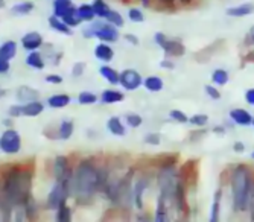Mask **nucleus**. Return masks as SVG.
Wrapping results in <instances>:
<instances>
[{
    "label": "nucleus",
    "instance_id": "obj_24",
    "mask_svg": "<svg viewBox=\"0 0 254 222\" xmlns=\"http://www.w3.org/2000/svg\"><path fill=\"white\" fill-rule=\"evenodd\" d=\"M168 210H169V204L158 195V198H157V204H155L154 221H155V222H166V221H169V213H168Z\"/></svg>",
    "mask_w": 254,
    "mask_h": 222
},
{
    "label": "nucleus",
    "instance_id": "obj_51",
    "mask_svg": "<svg viewBox=\"0 0 254 222\" xmlns=\"http://www.w3.org/2000/svg\"><path fill=\"white\" fill-rule=\"evenodd\" d=\"M9 69H11V64H9V61L0 56V75H2V73H6V72H9Z\"/></svg>",
    "mask_w": 254,
    "mask_h": 222
},
{
    "label": "nucleus",
    "instance_id": "obj_5",
    "mask_svg": "<svg viewBox=\"0 0 254 222\" xmlns=\"http://www.w3.org/2000/svg\"><path fill=\"white\" fill-rule=\"evenodd\" d=\"M82 37L90 40V38H98L99 41H104V43H118L119 38H121V34H119V28L111 25L110 21L107 20H93L90 21V23L82 28Z\"/></svg>",
    "mask_w": 254,
    "mask_h": 222
},
{
    "label": "nucleus",
    "instance_id": "obj_57",
    "mask_svg": "<svg viewBox=\"0 0 254 222\" xmlns=\"http://www.w3.org/2000/svg\"><path fill=\"white\" fill-rule=\"evenodd\" d=\"M5 8V0H0V9Z\"/></svg>",
    "mask_w": 254,
    "mask_h": 222
},
{
    "label": "nucleus",
    "instance_id": "obj_14",
    "mask_svg": "<svg viewBox=\"0 0 254 222\" xmlns=\"http://www.w3.org/2000/svg\"><path fill=\"white\" fill-rule=\"evenodd\" d=\"M254 12V3L253 2H245V3H239L235 6H230L227 8L225 14L232 18H244L248 17Z\"/></svg>",
    "mask_w": 254,
    "mask_h": 222
},
{
    "label": "nucleus",
    "instance_id": "obj_21",
    "mask_svg": "<svg viewBox=\"0 0 254 222\" xmlns=\"http://www.w3.org/2000/svg\"><path fill=\"white\" fill-rule=\"evenodd\" d=\"M40 93L37 90H34L32 87H28V85H20L17 90H15V98L20 104H26V102H31V101H35L38 99Z\"/></svg>",
    "mask_w": 254,
    "mask_h": 222
},
{
    "label": "nucleus",
    "instance_id": "obj_15",
    "mask_svg": "<svg viewBox=\"0 0 254 222\" xmlns=\"http://www.w3.org/2000/svg\"><path fill=\"white\" fill-rule=\"evenodd\" d=\"M107 129L114 137H125L127 136V123L118 116H111L107 120Z\"/></svg>",
    "mask_w": 254,
    "mask_h": 222
},
{
    "label": "nucleus",
    "instance_id": "obj_56",
    "mask_svg": "<svg viewBox=\"0 0 254 222\" xmlns=\"http://www.w3.org/2000/svg\"><path fill=\"white\" fill-rule=\"evenodd\" d=\"M192 2H193V0H180L181 5H190Z\"/></svg>",
    "mask_w": 254,
    "mask_h": 222
},
{
    "label": "nucleus",
    "instance_id": "obj_28",
    "mask_svg": "<svg viewBox=\"0 0 254 222\" xmlns=\"http://www.w3.org/2000/svg\"><path fill=\"white\" fill-rule=\"evenodd\" d=\"M34 9H35V5L31 2V0H25V2L14 3L11 6V14L15 17H25V15L31 14Z\"/></svg>",
    "mask_w": 254,
    "mask_h": 222
},
{
    "label": "nucleus",
    "instance_id": "obj_42",
    "mask_svg": "<svg viewBox=\"0 0 254 222\" xmlns=\"http://www.w3.org/2000/svg\"><path fill=\"white\" fill-rule=\"evenodd\" d=\"M189 123L196 126V128H204L209 125V116L207 114H202V113H198V114H193L192 117H189Z\"/></svg>",
    "mask_w": 254,
    "mask_h": 222
},
{
    "label": "nucleus",
    "instance_id": "obj_59",
    "mask_svg": "<svg viewBox=\"0 0 254 222\" xmlns=\"http://www.w3.org/2000/svg\"><path fill=\"white\" fill-rule=\"evenodd\" d=\"M251 159H253V160H254V151H253V152H251Z\"/></svg>",
    "mask_w": 254,
    "mask_h": 222
},
{
    "label": "nucleus",
    "instance_id": "obj_52",
    "mask_svg": "<svg viewBox=\"0 0 254 222\" xmlns=\"http://www.w3.org/2000/svg\"><path fill=\"white\" fill-rule=\"evenodd\" d=\"M245 102L251 107H254V87L253 88H248L245 92Z\"/></svg>",
    "mask_w": 254,
    "mask_h": 222
},
{
    "label": "nucleus",
    "instance_id": "obj_46",
    "mask_svg": "<svg viewBox=\"0 0 254 222\" xmlns=\"http://www.w3.org/2000/svg\"><path fill=\"white\" fill-rule=\"evenodd\" d=\"M85 62H75L73 64V67H72V75L75 76V78H79V76H82L84 75V72H85Z\"/></svg>",
    "mask_w": 254,
    "mask_h": 222
},
{
    "label": "nucleus",
    "instance_id": "obj_53",
    "mask_svg": "<svg viewBox=\"0 0 254 222\" xmlns=\"http://www.w3.org/2000/svg\"><path fill=\"white\" fill-rule=\"evenodd\" d=\"M245 149H247V148H245V143H244V142H239V140H238V142L233 143V151H235L236 154H244Z\"/></svg>",
    "mask_w": 254,
    "mask_h": 222
},
{
    "label": "nucleus",
    "instance_id": "obj_7",
    "mask_svg": "<svg viewBox=\"0 0 254 222\" xmlns=\"http://www.w3.org/2000/svg\"><path fill=\"white\" fill-rule=\"evenodd\" d=\"M154 41H155L157 46L165 52L166 56L178 58V56H183L184 54H186V48H184V44L180 40L169 38L163 32H157L154 35Z\"/></svg>",
    "mask_w": 254,
    "mask_h": 222
},
{
    "label": "nucleus",
    "instance_id": "obj_9",
    "mask_svg": "<svg viewBox=\"0 0 254 222\" xmlns=\"http://www.w3.org/2000/svg\"><path fill=\"white\" fill-rule=\"evenodd\" d=\"M52 173L55 181H64L72 183L73 181V167L70 165V159L65 155H57L54 165H52Z\"/></svg>",
    "mask_w": 254,
    "mask_h": 222
},
{
    "label": "nucleus",
    "instance_id": "obj_35",
    "mask_svg": "<svg viewBox=\"0 0 254 222\" xmlns=\"http://www.w3.org/2000/svg\"><path fill=\"white\" fill-rule=\"evenodd\" d=\"M91 6H93V9H95V12H96V15H98V18H102V20H105L107 15H108L110 11H111L110 5L105 2V0H93V2H91Z\"/></svg>",
    "mask_w": 254,
    "mask_h": 222
},
{
    "label": "nucleus",
    "instance_id": "obj_41",
    "mask_svg": "<svg viewBox=\"0 0 254 222\" xmlns=\"http://www.w3.org/2000/svg\"><path fill=\"white\" fill-rule=\"evenodd\" d=\"M169 119L177 123H189V116L184 113L183 110H178V108H174L169 111Z\"/></svg>",
    "mask_w": 254,
    "mask_h": 222
},
{
    "label": "nucleus",
    "instance_id": "obj_54",
    "mask_svg": "<svg viewBox=\"0 0 254 222\" xmlns=\"http://www.w3.org/2000/svg\"><path fill=\"white\" fill-rule=\"evenodd\" d=\"M213 132H216V134H225V128H222V126H215L213 128Z\"/></svg>",
    "mask_w": 254,
    "mask_h": 222
},
{
    "label": "nucleus",
    "instance_id": "obj_27",
    "mask_svg": "<svg viewBox=\"0 0 254 222\" xmlns=\"http://www.w3.org/2000/svg\"><path fill=\"white\" fill-rule=\"evenodd\" d=\"M14 207L6 201L5 193H3V186L0 183V221H9L12 218Z\"/></svg>",
    "mask_w": 254,
    "mask_h": 222
},
{
    "label": "nucleus",
    "instance_id": "obj_45",
    "mask_svg": "<svg viewBox=\"0 0 254 222\" xmlns=\"http://www.w3.org/2000/svg\"><path fill=\"white\" fill-rule=\"evenodd\" d=\"M143 142L149 146H158L161 143V136L158 132H148V134L143 137Z\"/></svg>",
    "mask_w": 254,
    "mask_h": 222
},
{
    "label": "nucleus",
    "instance_id": "obj_11",
    "mask_svg": "<svg viewBox=\"0 0 254 222\" xmlns=\"http://www.w3.org/2000/svg\"><path fill=\"white\" fill-rule=\"evenodd\" d=\"M143 76L140 72L135 69H125L121 72V82L119 85L124 88L125 92H135L143 85Z\"/></svg>",
    "mask_w": 254,
    "mask_h": 222
},
{
    "label": "nucleus",
    "instance_id": "obj_10",
    "mask_svg": "<svg viewBox=\"0 0 254 222\" xmlns=\"http://www.w3.org/2000/svg\"><path fill=\"white\" fill-rule=\"evenodd\" d=\"M151 186V176L146 173H142L134 178L132 183V196H134V207L142 212L145 209V193Z\"/></svg>",
    "mask_w": 254,
    "mask_h": 222
},
{
    "label": "nucleus",
    "instance_id": "obj_16",
    "mask_svg": "<svg viewBox=\"0 0 254 222\" xmlns=\"http://www.w3.org/2000/svg\"><path fill=\"white\" fill-rule=\"evenodd\" d=\"M20 105H21V117H38L44 111V104L40 102L38 99Z\"/></svg>",
    "mask_w": 254,
    "mask_h": 222
},
{
    "label": "nucleus",
    "instance_id": "obj_48",
    "mask_svg": "<svg viewBox=\"0 0 254 222\" xmlns=\"http://www.w3.org/2000/svg\"><path fill=\"white\" fill-rule=\"evenodd\" d=\"M46 82L52 84V85H60L63 82V76L58 75V73H51V75L46 76Z\"/></svg>",
    "mask_w": 254,
    "mask_h": 222
},
{
    "label": "nucleus",
    "instance_id": "obj_38",
    "mask_svg": "<svg viewBox=\"0 0 254 222\" xmlns=\"http://www.w3.org/2000/svg\"><path fill=\"white\" fill-rule=\"evenodd\" d=\"M96 102H99V96H96L91 92H81L78 95V104L79 105H95Z\"/></svg>",
    "mask_w": 254,
    "mask_h": 222
},
{
    "label": "nucleus",
    "instance_id": "obj_50",
    "mask_svg": "<svg viewBox=\"0 0 254 222\" xmlns=\"http://www.w3.org/2000/svg\"><path fill=\"white\" fill-rule=\"evenodd\" d=\"M124 38L127 40L128 44H132V46H138V44H140V40H138V37L134 34H125Z\"/></svg>",
    "mask_w": 254,
    "mask_h": 222
},
{
    "label": "nucleus",
    "instance_id": "obj_1",
    "mask_svg": "<svg viewBox=\"0 0 254 222\" xmlns=\"http://www.w3.org/2000/svg\"><path fill=\"white\" fill-rule=\"evenodd\" d=\"M110 178V170L101 167L93 159H84L73 167L72 198L78 204H88L93 201L98 192H101Z\"/></svg>",
    "mask_w": 254,
    "mask_h": 222
},
{
    "label": "nucleus",
    "instance_id": "obj_29",
    "mask_svg": "<svg viewBox=\"0 0 254 222\" xmlns=\"http://www.w3.org/2000/svg\"><path fill=\"white\" fill-rule=\"evenodd\" d=\"M221 201H222V189H218L213 195V203L210 207V222H218L221 215Z\"/></svg>",
    "mask_w": 254,
    "mask_h": 222
},
{
    "label": "nucleus",
    "instance_id": "obj_18",
    "mask_svg": "<svg viewBox=\"0 0 254 222\" xmlns=\"http://www.w3.org/2000/svg\"><path fill=\"white\" fill-rule=\"evenodd\" d=\"M99 75L110 85H119V82H121V72H118L116 69H113L111 65H108L105 62L99 67Z\"/></svg>",
    "mask_w": 254,
    "mask_h": 222
},
{
    "label": "nucleus",
    "instance_id": "obj_19",
    "mask_svg": "<svg viewBox=\"0 0 254 222\" xmlns=\"http://www.w3.org/2000/svg\"><path fill=\"white\" fill-rule=\"evenodd\" d=\"M48 21H49V26H51L52 31H55L58 34H63V35H67V37L73 35V28L68 26L61 17H57V15L52 14Z\"/></svg>",
    "mask_w": 254,
    "mask_h": 222
},
{
    "label": "nucleus",
    "instance_id": "obj_2",
    "mask_svg": "<svg viewBox=\"0 0 254 222\" xmlns=\"http://www.w3.org/2000/svg\"><path fill=\"white\" fill-rule=\"evenodd\" d=\"M32 183H34V170L26 165L11 166L2 180L3 193L6 201L15 209L23 207L28 199L32 196Z\"/></svg>",
    "mask_w": 254,
    "mask_h": 222
},
{
    "label": "nucleus",
    "instance_id": "obj_47",
    "mask_svg": "<svg viewBox=\"0 0 254 222\" xmlns=\"http://www.w3.org/2000/svg\"><path fill=\"white\" fill-rule=\"evenodd\" d=\"M8 116L11 119H17V117H21V105L20 102L18 104H14L8 108Z\"/></svg>",
    "mask_w": 254,
    "mask_h": 222
},
{
    "label": "nucleus",
    "instance_id": "obj_58",
    "mask_svg": "<svg viewBox=\"0 0 254 222\" xmlns=\"http://www.w3.org/2000/svg\"><path fill=\"white\" fill-rule=\"evenodd\" d=\"M251 44H254V31L251 32Z\"/></svg>",
    "mask_w": 254,
    "mask_h": 222
},
{
    "label": "nucleus",
    "instance_id": "obj_55",
    "mask_svg": "<svg viewBox=\"0 0 254 222\" xmlns=\"http://www.w3.org/2000/svg\"><path fill=\"white\" fill-rule=\"evenodd\" d=\"M5 96H6V90H5V88L0 87V99H3Z\"/></svg>",
    "mask_w": 254,
    "mask_h": 222
},
{
    "label": "nucleus",
    "instance_id": "obj_60",
    "mask_svg": "<svg viewBox=\"0 0 254 222\" xmlns=\"http://www.w3.org/2000/svg\"><path fill=\"white\" fill-rule=\"evenodd\" d=\"M251 126L254 128V117H253V123H251Z\"/></svg>",
    "mask_w": 254,
    "mask_h": 222
},
{
    "label": "nucleus",
    "instance_id": "obj_32",
    "mask_svg": "<svg viewBox=\"0 0 254 222\" xmlns=\"http://www.w3.org/2000/svg\"><path fill=\"white\" fill-rule=\"evenodd\" d=\"M73 6H75L73 5V0H54L52 11H54V15L63 17L68 9H72Z\"/></svg>",
    "mask_w": 254,
    "mask_h": 222
},
{
    "label": "nucleus",
    "instance_id": "obj_49",
    "mask_svg": "<svg viewBox=\"0 0 254 222\" xmlns=\"http://www.w3.org/2000/svg\"><path fill=\"white\" fill-rule=\"evenodd\" d=\"M160 67H161V69H165V70H174V69H175V64H174V61H171L169 56H168V58H165V59H161V61H160Z\"/></svg>",
    "mask_w": 254,
    "mask_h": 222
},
{
    "label": "nucleus",
    "instance_id": "obj_44",
    "mask_svg": "<svg viewBox=\"0 0 254 222\" xmlns=\"http://www.w3.org/2000/svg\"><path fill=\"white\" fill-rule=\"evenodd\" d=\"M218 85H215V84H207V85H204V92H205V95L209 96L212 101H219L221 98H222V95H221V92H219V88H216Z\"/></svg>",
    "mask_w": 254,
    "mask_h": 222
},
{
    "label": "nucleus",
    "instance_id": "obj_23",
    "mask_svg": "<svg viewBox=\"0 0 254 222\" xmlns=\"http://www.w3.org/2000/svg\"><path fill=\"white\" fill-rule=\"evenodd\" d=\"M26 65L31 69H35V70H43L46 67V58L43 56L41 52H37V51H31L28 52L26 55Z\"/></svg>",
    "mask_w": 254,
    "mask_h": 222
},
{
    "label": "nucleus",
    "instance_id": "obj_36",
    "mask_svg": "<svg viewBox=\"0 0 254 222\" xmlns=\"http://www.w3.org/2000/svg\"><path fill=\"white\" fill-rule=\"evenodd\" d=\"M23 210H25V215H26V219H35L37 218V213H38V204L35 201V198L31 196L28 201L23 206Z\"/></svg>",
    "mask_w": 254,
    "mask_h": 222
},
{
    "label": "nucleus",
    "instance_id": "obj_12",
    "mask_svg": "<svg viewBox=\"0 0 254 222\" xmlns=\"http://www.w3.org/2000/svg\"><path fill=\"white\" fill-rule=\"evenodd\" d=\"M228 117H230V120H232V122H233L235 125H238V126H251L253 117H254V116L250 113L248 110L238 107V108L230 110Z\"/></svg>",
    "mask_w": 254,
    "mask_h": 222
},
{
    "label": "nucleus",
    "instance_id": "obj_39",
    "mask_svg": "<svg viewBox=\"0 0 254 222\" xmlns=\"http://www.w3.org/2000/svg\"><path fill=\"white\" fill-rule=\"evenodd\" d=\"M125 123H127V126H129L132 129H137L142 126L143 117L137 113H128V114H125Z\"/></svg>",
    "mask_w": 254,
    "mask_h": 222
},
{
    "label": "nucleus",
    "instance_id": "obj_22",
    "mask_svg": "<svg viewBox=\"0 0 254 222\" xmlns=\"http://www.w3.org/2000/svg\"><path fill=\"white\" fill-rule=\"evenodd\" d=\"M143 87L149 93H160V92H163V88H165V81L158 75H149L143 79Z\"/></svg>",
    "mask_w": 254,
    "mask_h": 222
},
{
    "label": "nucleus",
    "instance_id": "obj_4",
    "mask_svg": "<svg viewBox=\"0 0 254 222\" xmlns=\"http://www.w3.org/2000/svg\"><path fill=\"white\" fill-rule=\"evenodd\" d=\"M180 178V172L175 163H165L157 172V186L160 196L171 206L175 201V190Z\"/></svg>",
    "mask_w": 254,
    "mask_h": 222
},
{
    "label": "nucleus",
    "instance_id": "obj_25",
    "mask_svg": "<svg viewBox=\"0 0 254 222\" xmlns=\"http://www.w3.org/2000/svg\"><path fill=\"white\" fill-rule=\"evenodd\" d=\"M70 102H72V98L65 93H57V95H52L48 98V105L54 110L65 108V107L70 105Z\"/></svg>",
    "mask_w": 254,
    "mask_h": 222
},
{
    "label": "nucleus",
    "instance_id": "obj_40",
    "mask_svg": "<svg viewBox=\"0 0 254 222\" xmlns=\"http://www.w3.org/2000/svg\"><path fill=\"white\" fill-rule=\"evenodd\" d=\"M105 20L110 21L111 25L118 26V28H122V26L125 25V18H124V15H122L119 11H116V9H111Z\"/></svg>",
    "mask_w": 254,
    "mask_h": 222
},
{
    "label": "nucleus",
    "instance_id": "obj_34",
    "mask_svg": "<svg viewBox=\"0 0 254 222\" xmlns=\"http://www.w3.org/2000/svg\"><path fill=\"white\" fill-rule=\"evenodd\" d=\"M210 79H212V84H215V85H218V87H222V85H227V84H228V81H230V73H228L227 70H224V69H215V70L212 72Z\"/></svg>",
    "mask_w": 254,
    "mask_h": 222
},
{
    "label": "nucleus",
    "instance_id": "obj_31",
    "mask_svg": "<svg viewBox=\"0 0 254 222\" xmlns=\"http://www.w3.org/2000/svg\"><path fill=\"white\" fill-rule=\"evenodd\" d=\"M78 14L82 20V23H90V21H93L98 18L93 6H91V3H82L78 6Z\"/></svg>",
    "mask_w": 254,
    "mask_h": 222
},
{
    "label": "nucleus",
    "instance_id": "obj_8",
    "mask_svg": "<svg viewBox=\"0 0 254 222\" xmlns=\"http://www.w3.org/2000/svg\"><path fill=\"white\" fill-rule=\"evenodd\" d=\"M0 151L6 155H15L21 151V136L14 128H6L0 136Z\"/></svg>",
    "mask_w": 254,
    "mask_h": 222
},
{
    "label": "nucleus",
    "instance_id": "obj_37",
    "mask_svg": "<svg viewBox=\"0 0 254 222\" xmlns=\"http://www.w3.org/2000/svg\"><path fill=\"white\" fill-rule=\"evenodd\" d=\"M55 219H57L58 222H70V221H72V207L68 206L67 203L63 204L61 207H58Z\"/></svg>",
    "mask_w": 254,
    "mask_h": 222
},
{
    "label": "nucleus",
    "instance_id": "obj_43",
    "mask_svg": "<svg viewBox=\"0 0 254 222\" xmlns=\"http://www.w3.org/2000/svg\"><path fill=\"white\" fill-rule=\"evenodd\" d=\"M128 18L132 23H143L145 21V14L140 8H129L128 9Z\"/></svg>",
    "mask_w": 254,
    "mask_h": 222
},
{
    "label": "nucleus",
    "instance_id": "obj_17",
    "mask_svg": "<svg viewBox=\"0 0 254 222\" xmlns=\"http://www.w3.org/2000/svg\"><path fill=\"white\" fill-rule=\"evenodd\" d=\"M125 101V95L121 90H114V88H107L99 96V102L104 105H114V104H121Z\"/></svg>",
    "mask_w": 254,
    "mask_h": 222
},
{
    "label": "nucleus",
    "instance_id": "obj_20",
    "mask_svg": "<svg viewBox=\"0 0 254 222\" xmlns=\"http://www.w3.org/2000/svg\"><path fill=\"white\" fill-rule=\"evenodd\" d=\"M95 56L96 59H99L101 62H110L113 58H114V51L113 48L110 46V43H104V41H99L96 46H95Z\"/></svg>",
    "mask_w": 254,
    "mask_h": 222
},
{
    "label": "nucleus",
    "instance_id": "obj_26",
    "mask_svg": "<svg viewBox=\"0 0 254 222\" xmlns=\"http://www.w3.org/2000/svg\"><path fill=\"white\" fill-rule=\"evenodd\" d=\"M75 132V123L70 119H64L58 125V139L60 140H68L72 139Z\"/></svg>",
    "mask_w": 254,
    "mask_h": 222
},
{
    "label": "nucleus",
    "instance_id": "obj_13",
    "mask_svg": "<svg viewBox=\"0 0 254 222\" xmlns=\"http://www.w3.org/2000/svg\"><path fill=\"white\" fill-rule=\"evenodd\" d=\"M43 35L37 31H31L26 32L21 37V48L31 52V51H38L40 48H43Z\"/></svg>",
    "mask_w": 254,
    "mask_h": 222
},
{
    "label": "nucleus",
    "instance_id": "obj_33",
    "mask_svg": "<svg viewBox=\"0 0 254 222\" xmlns=\"http://www.w3.org/2000/svg\"><path fill=\"white\" fill-rule=\"evenodd\" d=\"M61 18H63L70 28H78V26L82 23V20H81V17H79V14H78V8H76V6H73L72 9H68Z\"/></svg>",
    "mask_w": 254,
    "mask_h": 222
},
{
    "label": "nucleus",
    "instance_id": "obj_30",
    "mask_svg": "<svg viewBox=\"0 0 254 222\" xmlns=\"http://www.w3.org/2000/svg\"><path fill=\"white\" fill-rule=\"evenodd\" d=\"M17 55V43L12 40H8L5 43L0 44V56L11 61Z\"/></svg>",
    "mask_w": 254,
    "mask_h": 222
},
{
    "label": "nucleus",
    "instance_id": "obj_6",
    "mask_svg": "<svg viewBox=\"0 0 254 222\" xmlns=\"http://www.w3.org/2000/svg\"><path fill=\"white\" fill-rule=\"evenodd\" d=\"M68 198H72V183L55 181L48 195V199H46V207L52 212H57L58 207L67 203Z\"/></svg>",
    "mask_w": 254,
    "mask_h": 222
},
{
    "label": "nucleus",
    "instance_id": "obj_3",
    "mask_svg": "<svg viewBox=\"0 0 254 222\" xmlns=\"http://www.w3.org/2000/svg\"><path fill=\"white\" fill-rule=\"evenodd\" d=\"M253 184V170L247 165H236L230 173V190H232L233 209L236 212H245L248 209Z\"/></svg>",
    "mask_w": 254,
    "mask_h": 222
}]
</instances>
